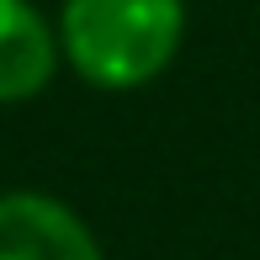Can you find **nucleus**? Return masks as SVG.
<instances>
[{
	"instance_id": "f257e3e1",
	"label": "nucleus",
	"mask_w": 260,
	"mask_h": 260,
	"mask_svg": "<svg viewBox=\"0 0 260 260\" xmlns=\"http://www.w3.org/2000/svg\"><path fill=\"white\" fill-rule=\"evenodd\" d=\"M58 53L101 96H133L170 75L186 43V0H58Z\"/></svg>"
},
{
	"instance_id": "f03ea898",
	"label": "nucleus",
	"mask_w": 260,
	"mask_h": 260,
	"mask_svg": "<svg viewBox=\"0 0 260 260\" xmlns=\"http://www.w3.org/2000/svg\"><path fill=\"white\" fill-rule=\"evenodd\" d=\"M0 260H106L75 202L38 186L0 191Z\"/></svg>"
},
{
	"instance_id": "7ed1b4c3",
	"label": "nucleus",
	"mask_w": 260,
	"mask_h": 260,
	"mask_svg": "<svg viewBox=\"0 0 260 260\" xmlns=\"http://www.w3.org/2000/svg\"><path fill=\"white\" fill-rule=\"evenodd\" d=\"M64 53L58 27L38 0H0V106H27L48 96Z\"/></svg>"
}]
</instances>
